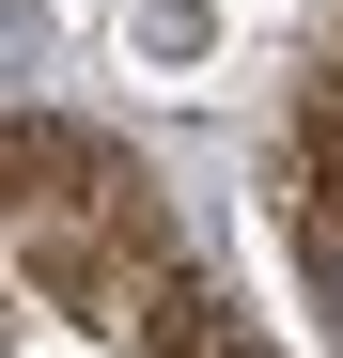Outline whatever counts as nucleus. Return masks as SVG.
Segmentation results:
<instances>
[{
	"label": "nucleus",
	"mask_w": 343,
	"mask_h": 358,
	"mask_svg": "<svg viewBox=\"0 0 343 358\" xmlns=\"http://www.w3.org/2000/svg\"><path fill=\"white\" fill-rule=\"evenodd\" d=\"M297 280H312V312L343 327V171H312V187H297Z\"/></svg>",
	"instance_id": "obj_1"
}]
</instances>
